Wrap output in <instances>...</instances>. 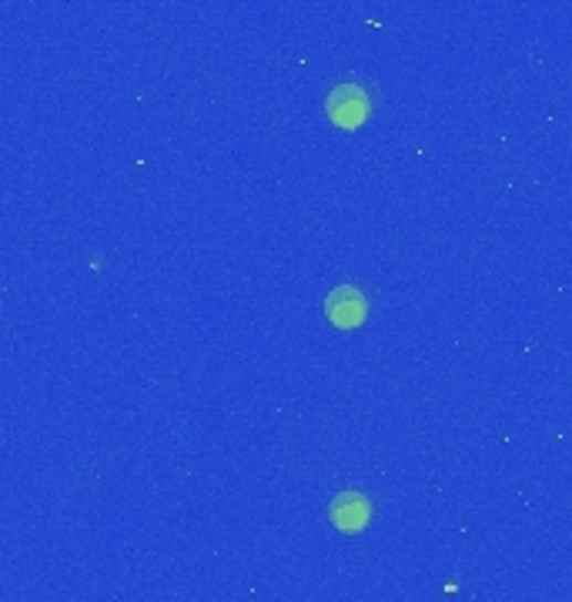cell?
Listing matches in <instances>:
<instances>
[{
  "instance_id": "obj_1",
  "label": "cell",
  "mask_w": 572,
  "mask_h": 602,
  "mask_svg": "<svg viewBox=\"0 0 572 602\" xmlns=\"http://www.w3.org/2000/svg\"><path fill=\"white\" fill-rule=\"evenodd\" d=\"M325 111L335 124L342 127H355L368 117V97L358 84H339L329 101H325Z\"/></svg>"
},
{
  "instance_id": "obj_3",
  "label": "cell",
  "mask_w": 572,
  "mask_h": 602,
  "mask_svg": "<svg viewBox=\"0 0 572 602\" xmlns=\"http://www.w3.org/2000/svg\"><path fill=\"white\" fill-rule=\"evenodd\" d=\"M368 516H372V506H368V499H365L362 492H342V496L332 502V509H329L332 526L342 529V532H358V529H365V526H368Z\"/></svg>"
},
{
  "instance_id": "obj_2",
  "label": "cell",
  "mask_w": 572,
  "mask_h": 602,
  "mask_svg": "<svg viewBox=\"0 0 572 602\" xmlns=\"http://www.w3.org/2000/svg\"><path fill=\"white\" fill-rule=\"evenodd\" d=\"M325 312L339 329H355L365 319V294L352 284H342L325 298Z\"/></svg>"
}]
</instances>
